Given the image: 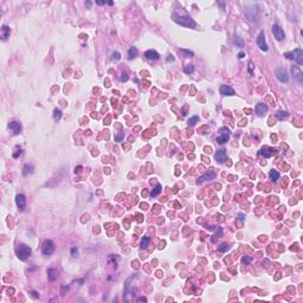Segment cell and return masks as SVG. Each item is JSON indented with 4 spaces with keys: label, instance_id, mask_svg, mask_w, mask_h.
I'll return each mask as SVG.
<instances>
[{
    "label": "cell",
    "instance_id": "1",
    "mask_svg": "<svg viewBox=\"0 0 303 303\" xmlns=\"http://www.w3.org/2000/svg\"><path fill=\"white\" fill-rule=\"evenodd\" d=\"M172 18H173V20H174L175 23L180 24V25H182V26L189 27V29H194V27L197 26V24H195V21L193 20L192 18L188 17L186 13H182V12H180V13L174 12V13L172 14Z\"/></svg>",
    "mask_w": 303,
    "mask_h": 303
},
{
    "label": "cell",
    "instance_id": "2",
    "mask_svg": "<svg viewBox=\"0 0 303 303\" xmlns=\"http://www.w3.org/2000/svg\"><path fill=\"white\" fill-rule=\"evenodd\" d=\"M15 254H17V257L20 260H26L31 256V248L25 244H20L15 249Z\"/></svg>",
    "mask_w": 303,
    "mask_h": 303
},
{
    "label": "cell",
    "instance_id": "3",
    "mask_svg": "<svg viewBox=\"0 0 303 303\" xmlns=\"http://www.w3.org/2000/svg\"><path fill=\"white\" fill-rule=\"evenodd\" d=\"M275 75H276L277 79L280 82H282V83H287L289 81V75L284 68H277L275 70Z\"/></svg>",
    "mask_w": 303,
    "mask_h": 303
},
{
    "label": "cell",
    "instance_id": "4",
    "mask_svg": "<svg viewBox=\"0 0 303 303\" xmlns=\"http://www.w3.org/2000/svg\"><path fill=\"white\" fill-rule=\"evenodd\" d=\"M41 251H43V254L46 255V256L53 254V251H55V244H53L52 240H50V239L45 240L43 246H41Z\"/></svg>",
    "mask_w": 303,
    "mask_h": 303
},
{
    "label": "cell",
    "instance_id": "5",
    "mask_svg": "<svg viewBox=\"0 0 303 303\" xmlns=\"http://www.w3.org/2000/svg\"><path fill=\"white\" fill-rule=\"evenodd\" d=\"M257 45L262 51H268V45H266V41H265V35L264 32H260L258 38H257Z\"/></svg>",
    "mask_w": 303,
    "mask_h": 303
},
{
    "label": "cell",
    "instance_id": "6",
    "mask_svg": "<svg viewBox=\"0 0 303 303\" xmlns=\"http://www.w3.org/2000/svg\"><path fill=\"white\" fill-rule=\"evenodd\" d=\"M272 35L275 36V38H276L277 40H280V41L284 39V31H283L278 25H274V26H272Z\"/></svg>",
    "mask_w": 303,
    "mask_h": 303
},
{
    "label": "cell",
    "instance_id": "7",
    "mask_svg": "<svg viewBox=\"0 0 303 303\" xmlns=\"http://www.w3.org/2000/svg\"><path fill=\"white\" fill-rule=\"evenodd\" d=\"M15 204H17L19 210L23 211L25 208V206H26V199H25V197L23 194H18L15 197Z\"/></svg>",
    "mask_w": 303,
    "mask_h": 303
},
{
    "label": "cell",
    "instance_id": "8",
    "mask_svg": "<svg viewBox=\"0 0 303 303\" xmlns=\"http://www.w3.org/2000/svg\"><path fill=\"white\" fill-rule=\"evenodd\" d=\"M292 55H294V59L296 61V63H297L298 65H302L303 64V51L301 49H296L292 52Z\"/></svg>",
    "mask_w": 303,
    "mask_h": 303
},
{
    "label": "cell",
    "instance_id": "9",
    "mask_svg": "<svg viewBox=\"0 0 303 303\" xmlns=\"http://www.w3.org/2000/svg\"><path fill=\"white\" fill-rule=\"evenodd\" d=\"M266 113H268V107H266V104H264V103H258V104L256 105V114L258 116H264Z\"/></svg>",
    "mask_w": 303,
    "mask_h": 303
},
{
    "label": "cell",
    "instance_id": "10",
    "mask_svg": "<svg viewBox=\"0 0 303 303\" xmlns=\"http://www.w3.org/2000/svg\"><path fill=\"white\" fill-rule=\"evenodd\" d=\"M216 160L218 161V162H220V163H223V162L226 161V150H225V149H219V150H217Z\"/></svg>",
    "mask_w": 303,
    "mask_h": 303
},
{
    "label": "cell",
    "instance_id": "11",
    "mask_svg": "<svg viewBox=\"0 0 303 303\" xmlns=\"http://www.w3.org/2000/svg\"><path fill=\"white\" fill-rule=\"evenodd\" d=\"M220 94L224 96H233L234 95V90L229 85H222L220 87Z\"/></svg>",
    "mask_w": 303,
    "mask_h": 303
},
{
    "label": "cell",
    "instance_id": "12",
    "mask_svg": "<svg viewBox=\"0 0 303 303\" xmlns=\"http://www.w3.org/2000/svg\"><path fill=\"white\" fill-rule=\"evenodd\" d=\"M291 72H292V75H294L295 78L298 81V83H303V75H302V72H301V70L298 69V68L292 66L291 68Z\"/></svg>",
    "mask_w": 303,
    "mask_h": 303
},
{
    "label": "cell",
    "instance_id": "13",
    "mask_svg": "<svg viewBox=\"0 0 303 303\" xmlns=\"http://www.w3.org/2000/svg\"><path fill=\"white\" fill-rule=\"evenodd\" d=\"M145 57H146L147 59H149V61H156V59H159V53L156 52V51H154V50H148V51H146V53H145Z\"/></svg>",
    "mask_w": 303,
    "mask_h": 303
},
{
    "label": "cell",
    "instance_id": "14",
    "mask_svg": "<svg viewBox=\"0 0 303 303\" xmlns=\"http://www.w3.org/2000/svg\"><path fill=\"white\" fill-rule=\"evenodd\" d=\"M214 176H216V172L212 169V171H210V173H206L205 175H203V176H200V178L198 179V184H200L203 181H206V180H212V179H214Z\"/></svg>",
    "mask_w": 303,
    "mask_h": 303
},
{
    "label": "cell",
    "instance_id": "15",
    "mask_svg": "<svg viewBox=\"0 0 303 303\" xmlns=\"http://www.w3.org/2000/svg\"><path fill=\"white\" fill-rule=\"evenodd\" d=\"M9 127H10V129H11L14 134H19L21 131V127H20V123L19 122H15V121H13V122H11L9 124Z\"/></svg>",
    "mask_w": 303,
    "mask_h": 303
},
{
    "label": "cell",
    "instance_id": "16",
    "mask_svg": "<svg viewBox=\"0 0 303 303\" xmlns=\"http://www.w3.org/2000/svg\"><path fill=\"white\" fill-rule=\"evenodd\" d=\"M58 271L55 270V269H49L47 270V277H49V280L51 281V282H53V281H56L57 278H58Z\"/></svg>",
    "mask_w": 303,
    "mask_h": 303
},
{
    "label": "cell",
    "instance_id": "17",
    "mask_svg": "<svg viewBox=\"0 0 303 303\" xmlns=\"http://www.w3.org/2000/svg\"><path fill=\"white\" fill-rule=\"evenodd\" d=\"M10 32H11V31H10V27L7 26V25H3V26H1V38H3L4 40L10 37Z\"/></svg>",
    "mask_w": 303,
    "mask_h": 303
},
{
    "label": "cell",
    "instance_id": "18",
    "mask_svg": "<svg viewBox=\"0 0 303 303\" xmlns=\"http://www.w3.org/2000/svg\"><path fill=\"white\" fill-rule=\"evenodd\" d=\"M272 149L271 148H268V147H265V148H262L260 149V152H259V154L260 155H263V156H265V157H270V156H272V153H269V152H271Z\"/></svg>",
    "mask_w": 303,
    "mask_h": 303
},
{
    "label": "cell",
    "instance_id": "19",
    "mask_svg": "<svg viewBox=\"0 0 303 303\" xmlns=\"http://www.w3.org/2000/svg\"><path fill=\"white\" fill-rule=\"evenodd\" d=\"M275 116H276L278 120H284V119H287V117L289 116V114H288V111L280 110V111H277V113L275 114Z\"/></svg>",
    "mask_w": 303,
    "mask_h": 303
},
{
    "label": "cell",
    "instance_id": "20",
    "mask_svg": "<svg viewBox=\"0 0 303 303\" xmlns=\"http://www.w3.org/2000/svg\"><path fill=\"white\" fill-rule=\"evenodd\" d=\"M33 173V166L31 165H25L23 168V174L24 175H29V174H32Z\"/></svg>",
    "mask_w": 303,
    "mask_h": 303
},
{
    "label": "cell",
    "instance_id": "21",
    "mask_svg": "<svg viewBox=\"0 0 303 303\" xmlns=\"http://www.w3.org/2000/svg\"><path fill=\"white\" fill-rule=\"evenodd\" d=\"M136 56H137V49L136 47H130L128 51V57L130 59H133V58H135Z\"/></svg>",
    "mask_w": 303,
    "mask_h": 303
},
{
    "label": "cell",
    "instance_id": "22",
    "mask_svg": "<svg viewBox=\"0 0 303 303\" xmlns=\"http://www.w3.org/2000/svg\"><path fill=\"white\" fill-rule=\"evenodd\" d=\"M270 179L272 181H276L278 180V178H280V173L277 172V171H275V169H272V171H270Z\"/></svg>",
    "mask_w": 303,
    "mask_h": 303
},
{
    "label": "cell",
    "instance_id": "23",
    "mask_svg": "<svg viewBox=\"0 0 303 303\" xmlns=\"http://www.w3.org/2000/svg\"><path fill=\"white\" fill-rule=\"evenodd\" d=\"M149 240H150V239H149V237H143L142 240H141V244H140L141 246H140V248L141 249H146L147 246H148V244H149Z\"/></svg>",
    "mask_w": 303,
    "mask_h": 303
},
{
    "label": "cell",
    "instance_id": "24",
    "mask_svg": "<svg viewBox=\"0 0 303 303\" xmlns=\"http://www.w3.org/2000/svg\"><path fill=\"white\" fill-rule=\"evenodd\" d=\"M160 192H161V185H156V186L154 187V189L150 192V197H156Z\"/></svg>",
    "mask_w": 303,
    "mask_h": 303
},
{
    "label": "cell",
    "instance_id": "25",
    "mask_svg": "<svg viewBox=\"0 0 303 303\" xmlns=\"http://www.w3.org/2000/svg\"><path fill=\"white\" fill-rule=\"evenodd\" d=\"M227 141H229V135H227V134L217 137V142H218V143H225V142H227Z\"/></svg>",
    "mask_w": 303,
    "mask_h": 303
},
{
    "label": "cell",
    "instance_id": "26",
    "mask_svg": "<svg viewBox=\"0 0 303 303\" xmlns=\"http://www.w3.org/2000/svg\"><path fill=\"white\" fill-rule=\"evenodd\" d=\"M193 71H194V66L193 65H186V66L184 68V72L187 73V75H191V73H193Z\"/></svg>",
    "mask_w": 303,
    "mask_h": 303
},
{
    "label": "cell",
    "instance_id": "27",
    "mask_svg": "<svg viewBox=\"0 0 303 303\" xmlns=\"http://www.w3.org/2000/svg\"><path fill=\"white\" fill-rule=\"evenodd\" d=\"M61 117H62V111L59 109H55V111H53V119H55V121H59Z\"/></svg>",
    "mask_w": 303,
    "mask_h": 303
},
{
    "label": "cell",
    "instance_id": "28",
    "mask_svg": "<svg viewBox=\"0 0 303 303\" xmlns=\"http://www.w3.org/2000/svg\"><path fill=\"white\" fill-rule=\"evenodd\" d=\"M199 121V117L198 116H193V117H191V119L188 120V125L189 127H193V125L195 124V123L198 122Z\"/></svg>",
    "mask_w": 303,
    "mask_h": 303
},
{
    "label": "cell",
    "instance_id": "29",
    "mask_svg": "<svg viewBox=\"0 0 303 303\" xmlns=\"http://www.w3.org/2000/svg\"><path fill=\"white\" fill-rule=\"evenodd\" d=\"M208 229H210L211 231H214L216 233H219L220 236L223 234V229L222 227H217V226H208Z\"/></svg>",
    "mask_w": 303,
    "mask_h": 303
},
{
    "label": "cell",
    "instance_id": "30",
    "mask_svg": "<svg viewBox=\"0 0 303 303\" xmlns=\"http://www.w3.org/2000/svg\"><path fill=\"white\" fill-rule=\"evenodd\" d=\"M218 250L220 251V252H226V251L229 250V245H227L226 243H223V244H220L218 246Z\"/></svg>",
    "mask_w": 303,
    "mask_h": 303
},
{
    "label": "cell",
    "instance_id": "31",
    "mask_svg": "<svg viewBox=\"0 0 303 303\" xmlns=\"http://www.w3.org/2000/svg\"><path fill=\"white\" fill-rule=\"evenodd\" d=\"M251 262H252V258H251V257H246V256H245V257H243V258H242V263H243V264H246V265H248V264H250Z\"/></svg>",
    "mask_w": 303,
    "mask_h": 303
},
{
    "label": "cell",
    "instance_id": "32",
    "mask_svg": "<svg viewBox=\"0 0 303 303\" xmlns=\"http://www.w3.org/2000/svg\"><path fill=\"white\" fill-rule=\"evenodd\" d=\"M236 43H237V45H238L239 47H243V46H244V41L242 40V38H240V37H236Z\"/></svg>",
    "mask_w": 303,
    "mask_h": 303
},
{
    "label": "cell",
    "instance_id": "33",
    "mask_svg": "<svg viewBox=\"0 0 303 303\" xmlns=\"http://www.w3.org/2000/svg\"><path fill=\"white\" fill-rule=\"evenodd\" d=\"M180 52H181V53H185V55H186L187 57H189V56L192 57V56H193V52H192V51H189V50H185V49H182V50H180Z\"/></svg>",
    "mask_w": 303,
    "mask_h": 303
},
{
    "label": "cell",
    "instance_id": "34",
    "mask_svg": "<svg viewBox=\"0 0 303 303\" xmlns=\"http://www.w3.org/2000/svg\"><path fill=\"white\" fill-rule=\"evenodd\" d=\"M254 68H255V65H254V63L252 62H249V73L250 75H252V71H254Z\"/></svg>",
    "mask_w": 303,
    "mask_h": 303
},
{
    "label": "cell",
    "instance_id": "35",
    "mask_svg": "<svg viewBox=\"0 0 303 303\" xmlns=\"http://www.w3.org/2000/svg\"><path fill=\"white\" fill-rule=\"evenodd\" d=\"M120 58H121V55H120L119 52H114L113 53V59H115V61H119Z\"/></svg>",
    "mask_w": 303,
    "mask_h": 303
},
{
    "label": "cell",
    "instance_id": "36",
    "mask_svg": "<svg viewBox=\"0 0 303 303\" xmlns=\"http://www.w3.org/2000/svg\"><path fill=\"white\" fill-rule=\"evenodd\" d=\"M284 57H287L288 59H294V55H292V52H285L284 53Z\"/></svg>",
    "mask_w": 303,
    "mask_h": 303
},
{
    "label": "cell",
    "instance_id": "37",
    "mask_svg": "<svg viewBox=\"0 0 303 303\" xmlns=\"http://www.w3.org/2000/svg\"><path fill=\"white\" fill-rule=\"evenodd\" d=\"M77 254H78V250H77V248H75V246H73V248L71 249V255H72L73 257H76V256H77Z\"/></svg>",
    "mask_w": 303,
    "mask_h": 303
},
{
    "label": "cell",
    "instance_id": "38",
    "mask_svg": "<svg viewBox=\"0 0 303 303\" xmlns=\"http://www.w3.org/2000/svg\"><path fill=\"white\" fill-rule=\"evenodd\" d=\"M68 289H69V287L63 285V287H62V290H61V294L62 295H65V291H68Z\"/></svg>",
    "mask_w": 303,
    "mask_h": 303
},
{
    "label": "cell",
    "instance_id": "39",
    "mask_svg": "<svg viewBox=\"0 0 303 303\" xmlns=\"http://www.w3.org/2000/svg\"><path fill=\"white\" fill-rule=\"evenodd\" d=\"M122 139H123V133H121V134H119L116 137H115V140H116L117 142H120V141L122 140Z\"/></svg>",
    "mask_w": 303,
    "mask_h": 303
},
{
    "label": "cell",
    "instance_id": "40",
    "mask_svg": "<svg viewBox=\"0 0 303 303\" xmlns=\"http://www.w3.org/2000/svg\"><path fill=\"white\" fill-rule=\"evenodd\" d=\"M120 79H121V81H122V82H125V81H127V79H128V75H127V73H125V72H124V73H122V77H121V78H120Z\"/></svg>",
    "mask_w": 303,
    "mask_h": 303
},
{
    "label": "cell",
    "instance_id": "41",
    "mask_svg": "<svg viewBox=\"0 0 303 303\" xmlns=\"http://www.w3.org/2000/svg\"><path fill=\"white\" fill-rule=\"evenodd\" d=\"M237 217H238V219H239V220H244V219H245V216H244V214H242V213H239V214H237Z\"/></svg>",
    "mask_w": 303,
    "mask_h": 303
},
{
    "label": "cell",
    "instance_id": "42",
    "mask_svg": "<svg viewBox=\"0 0 303 303\" xmlns=\"http://www.w3.org/2000/svg\"><path fill=\"white\" fill-rule=\"evenodd\" d=\"M31 295H32L33 297H36V298H38V297H39V294H38L37 291H31Z\"/></svg>",
    "mask_w": 303,
    "mask_h": 303
},
{
    "label": "cell",
    "instance_id": "43",
    "mask_svg": "<svg viewBox=\"0 0 303 303\" xmlns=\"http://www.w3.org/2000/svg\"><path fill=\"white\" fill-rule=\"evenodd\" d=\"M137 217V222H142L143 220V216H141V214H136Z\"/></svg>",
    "mask_w": 303,
    "mask_h": 303
},
{
    "label": "cell",
    "instance_id": "44",
    "mask_svg": "<svg viewBox=\"0 0 303 303\" xmlns=\"http://www.w3.org/2000/svg\"><path fill=\"white\" fill-rule=\"evenodd\" d=\"M169 61H171V62L174 61V58H173V56H172V55H169V56H168V58H167V62H169Z\"/></svg>",
    "mask_w": 303,
    "mask_h": 303
},
{
    "label": "cell",
    "instance_id": "45",
    "mask_svg": "<svg viewBox=\"0 0 303 303\" xmlns=\"http://www.w3.org/2000/svg\"><path fill=\"white\" fill-rule=\"evenodd\" d=\"M97 5H105L107 4V1H96Z\"/></svg>",
    "mask_w": 303,
    "mask_h": 303
},
{
    "label": "cell",
    "instance_id": "46",
    "mask_svg": "<svg viewBox=\"0 0 303 303\" xmlns=\"http://www.w3.org/2000/svg\"><path fill=\"white\" fill-rule=\"evenodd\" d=\"M244 56H245V53H244V52H239L238 57H239V58H244Z\"/></svg>",
    "mask_w": 303,
    "mask_h": 303
},
{
    "label": "cell",
    "instance_id": "47",
    "mask_svg": "<svg viewBox=\"0 0 303 303\" xmlns=\"http://www.w3.org/2000/svg\"><path fill=\"white\" fill-rule=\"evenodd\" d=\"M205 152H206V153H210V152H211V147H205Z\"/></svg>",
    "mask_w": 303,
    "mask_h": 303
},
{
    "label": "cell",
    "instance_id": "48",
    "mask_svg": "<svg viewBox=\"0 0 303 303\" xmlns=\"http://www.w3.org/2000/svg\"><path fill=\"white\" fill-rule=\"evenodd\" d=\"M81 169H82V167H81V166H78V167H77V168H76V169H75V172L79 173V172H81Z\"/></svg>",
    "mask_w": 303,
    "mask_h": 303
},
{
    "label": "cell",
    "instance_id": "49",
    "mask_svg": "<svg viewBox=\"0 0 303 303\" xmlns=\"http://www.w3.org/2000/svg\"><path fill=\"white\" fill-rule=\"evenodd\" d=\"M296 246H297V244H295V245H292L291 248H290V250H296Z\"/></svg>",
    "mask_w": 303,
    "mask_h": 303
},
{
    "label": "cell",
    "instance_id": "50",
    "mask_svg": "<svg viewBox=\"0 0 303 303\" xmlns=\"http://www.w3.org/2000/svg\"><path fill=\"white\" fill-rule=\"evenodd\" d=\"M157 276L161 277V276H162V272H161V271H157Z\"/></svg>",
    "mask_w": 303,
    "mask_h": 303
},
{
    "label": "cell",
    "instance_id": "51",
    "mask_svg": "<svg viewBox=\"0 0 303 303\" xmlns=\"http://www.w3.org/2000/svg\"><path fill=\"white\" fill-rule=\"evenodd\" d=\"M245 113H248V114H250V113H251V109H245Z\"/></svg>",
    "mask_w": 303,
    "mask_h": 303
},
{
    "label": "cell",
    "instance_id": "52",
    "mask_svg": "<svg viewBox=\"0 0 303 303\" xmlns=\"http://www.w3.org/2000/svg\"><path fill=\"white\" fill-rule=\"evenodd\" d=\"M90 6H91V3H90V1H88V3H87V7H90Z\"/></svg>",
    "mask_w": 303,
    "mask_h": 303
}]
</instances>
